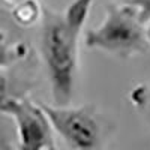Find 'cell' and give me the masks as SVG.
<instances>
[{
    "label": "cell",
    "mask_w": 150,
    "mask_h": 150,
    "mask_svg": "<svg viewBox=\"0 0 150 150\" xmlns=\"http://www.w3.org/2000/svg\"><path fill=\"white\" fill-rule=\"evenodd\" d=\"M12 17L17 24L29 27L42 18V8L38 3V0H24L21 5L12 9Z\"/></svg>",
    "instance_id": "5b68a950"
},
{
    "label": "cell",
    "mask_w": 150,
    "mask_h": 150,
    "mask_svg": "<svg viewBox=\"0 0 150 150\" xmlns=\"http://www.w3.org/2000/svg\"><path fill=\"white\" fill-rule=\"evenodd\" d=\"M6 93V80L2 74H0V95Z\"/></svg>",
    "instance_id": "30bf717a"
},
{
    "label": "cell",
    "mask_w": 150,
    "mask_h": 150,
    "mask_svg": "<svg viewBox=\"0 0 150 150\" xmlns=\"http://www.w3.org/2000/svg\"><path fill=\"white\" fill-rule=\"evenodd\" d=\"M53 129L72 149H98L102 144V129L95 105L71 108L68 105L41 104Z\"/></svg>",
    "instance_id": "277c9868"
},
{
    "label": "cell",
    "mask_w": 150,
    "mask_h": 150,
    "mask_svg": "<svg viewBox=\"0 0 150 150\" xmlns=\"http://www.w3.org/2000/svg\"><path fill=\"white\" fill-rule=\"evenodd\" d=\"M143 98H140L137 102H140V104H143V102H146L147 104V112H149V116H150V93H146L144 90H143Z\"/></svg>",
    "instance_id": "9c48e42d"
},
{
    "label": "cell",
    "mask_w": 150,
    "mask_h": 150,
    "mask_svg": "<svg viewBox=\"0 0 150 150\" xmlns=\"http://www.w3.org/2000/svg\"><path fill=\"white\" fill-rule=\"evenodd\" d=\"M81 30L69 24L63 14L42 9L41 51L56 105L72 101L78 72V41Z\"/></svg>",
    "instance_id": "6da1fadb"
},
{
    "label": "cell",
    "mask_w": 150,
    "mask_h": 150,
    "mask_svg": "<svg viewBox=\"0 0 150 150\" xmlns=\"http://www.w3.org/2000/svg\"><path fill=\"white\" fill-rule=\"evenodd\" d=\"M144 32H146V39H147V44L150 45V23H149V26L144 29Z\"/></svg>",
    "instance_id": "8fae6325"
},
{
    "label": "cell",
    "mask_w": 150,
    "mask_h": 150,
    "mask_svg": "<svg viewBox=\"0 0 150 150\" xmlns=\"http://www.w3.org/2000/svg\"><path fill=\"white\" fill-rule=\"evenodd\" d=\"M26 54L23 44H11L3 32H0V68H6Z\"/></svg>",
    "instance_id": "8992f818"
},
{
    "label": "cell",
    "mask_w": 150,
    "mask_h": 150,
    "mask_svg": "<svg viewBox=\"0 0 150 150\" xmlns=\"http://www.w3.org/2000/svg\"><path fill=\"white\" fill-rule=\"evenodd\" d=\"M129 5H132L137 11V15L141 24H149L150 23V0H123Z\"/></svg>",
    "instance_id": "52a82bcc"
},
{
    "label": "cell",
    "mask_w": 150,
    "mask_h": 150,
    "mask_svg": "<svg viewBox=\"0 0 150 150\" xmlns=\"http://www.w3.org/2000/svg\"><path fill=\"white\" fill-rule=\"evenodd\" d=\"M84 42L90 48L128 59L147 50L144 24L140 23L132 5H108L104 21L98 27L87 30Z\"/></svg>",
    "instance_id": "7a4b0ae2"
},
{
    "label": "cell",
    "mask_w": 150,
    "mask_h": 150,
    "mask_svg": "<svg viewBox=\"0 0 150 150\" xmlns=\"http://www.w3.org/2000/svg\"><path fill=\"white\" fill-rule=\"evenodd\" d=\"M24 2V0H2V3L6 6V8H9L11 11L14 9V8H17L18 5H21Z\"/></svg>",
    "instance_id": "ba28073f"
},
{
    "label": "cell",
    "mask_w": 150,
    "mask_h": 150,
    "mask_svg": "<svg viewBox=\"0 0 150 150\" xmlns=\"http://www.w3.org/2000/svg\"><path fill=\"white\" fill-rule=\"evenodd\" d=\"M0 112L14 119L18 132V147L23 150L54 149L53 126L41 105L26 98L0 95Z\"/></svg>",
    "instance_id": "3957f363"
}]
</instances>
